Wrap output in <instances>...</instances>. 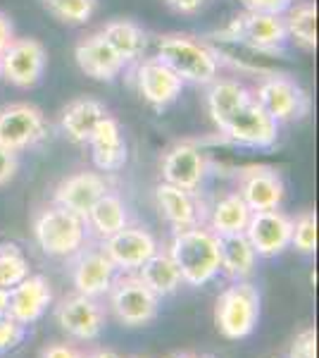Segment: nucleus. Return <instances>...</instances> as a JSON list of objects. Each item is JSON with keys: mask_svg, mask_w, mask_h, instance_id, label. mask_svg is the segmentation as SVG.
<instances>
[{"mask_svg": "<svg viewBox=\"0 0 319 358\" xmlns=\"http://www.w3.org/2000/svg\"><path fill=\"white\" fill-rule=\"evenodd\" d=\"M291 246L295 251L305 253V256H310V253L317 251V215H315V210L300 213V215L293 220Z\"/></svg>", "mask_w": 319, "mask_h": 358, "instance_id": "obj_32", "label": "nucleus"}, {"mask_svg": "<svg viewBox=\"0 0 319 358\" xmlns=\"http://www.w3.org/2000/svg\"><path fill=\"white\" fill-rule=\"evenodd\" d=\"M288 358H317V332L315 327L298 332L288 346Z\"/></svg>", "mask_w": 319, "mask_h": 358, "instance_id": "obj_34", "label": "nucleus"}, {"mask_svg": "<svg viewBox=\"0 0 319 358\" xmlns=\"http://www.w3.org/2000/svg\"><path fill=\"white\" fill-rule=\"evenodd\" d=\"M251 213L253 210L246 206V201H243L239 194L229 192V194H224L222 199L214 201V206L210 208V215H207V227L217 236L241 234V232H246Z\"/></svg>", "mask_w": 319, "mask_h": 358, "instance_id": "obj_26", "label": "nucleus"}, {"mask_svg": "<svg viewBox=\"0 0 319 358\" xmlns=\"http://www.w3.org/2000/svg\"><path fill=\"white\" fill-rule=\"evenodd\" d=\"M105 192H110V189H107V184L101 172L84 170V172H77V175L65 177L60 184H57L55 194H53V203L77 213V215H81L86 220L89 210L96 206V201Z\"/></svg>", "mask_w": 319, "mask_h": 358, "instance_id": "obj_20", "label": "nucleus"}, {"mask_svg": "<svg viewBox=\"0 0 319 358\" xmlns=\"http://www.w3.org/2000/svg\"><path fill=\"white\" fill-rule=\"evenodd\" d=\"M155 206H158L160 215L174 227V232L198 227L205 215L195 192H186V189H179L167 182H160L155 187Z\"/></svg>", "mask_w": 319, "mask_h": 358, "instance_id": "obj_21", "label": "nucleus"}, {"mask_svg": "<svg viewBox=\"0 0 319 358\" xmlns=\"http://www.w3.org/2000/svg\"><path fill=\"white\" fill-rule=\"evenodd\" d=\"M103 251L114 263V268L121 273H133L158 251V239L143 227H131L126 224L117 234L103 239Z\"/></svg>", "mask_w": 319, "mask_h": 358, "instance_id": "obj_16", "label": "nucleus"}, {"mask_svg": "<svg viewBox=\"0 0 319 358\" xmlns=\"http://www.w3.org/2000/svg\"><path fill=\"white\" fill-rule=\"evenodd\" d=\"M138 280H141L158 299L170 296V294H174L184 285L172 256L167 251H160V248L138 268Z\"/></svg>", "mask_w": 319, "mask_h": 358, "instance_id": "obj_27", "label": "nucleus"}, {"mask_svg": "<svg viewBox=\"0 0 319 358\" xmlns=\"http://www.w3.org/2000/svg\"><path fill=\"white\" fill-rule=\"evenodd\" d=\"M20 170V160H17V153L8 151V148L0 146V187L10 184Z\"/></svg>", "mask_w": 319, "mask_h": 358, "instance_id": "obj_36", "label": "nucleus"}, {"mask_svg": "<svg viewBox=\"0 0 319 358\" xmlns=\"http://www.w3.org/2000/svg\"><path fill=\"white\" fill-rule=\"evenodd\" d=\"M81 358H119L114 351H107V349H98V351H91V354L81 356Z\"/></svg>", "mask_w": 319, "mask_h": 358, "instance_id": "obj_40", "label": "nucleus"}, {"mask_svg": "<svg viewBox=\"0 0 319 358\" xmlns=\"http://www.w3.org/2000/svg\"><path fill=\"white\" fill-rule=\"evenodd\" d=\"M217 36L243 43L258 53H279L288 41L283 15L272 13H243L241 17H234L231 24L222 29Z\"/></svg>", "mask_w": 319, "mask_h": 358, "instance_id": "obj_8", "label": "nucleus"}, {"mask_svg": "<svg viewBox=\"0 0 319 358\" xmlns=\"http://www.w3.org/2000/svg\"><path fill=\"white\" fill-rule=\"evenodd\" d=\"M45 62L48 53L43 43L36 38H15L0 55V77L20 89H31L43 77Z\"/></svg>", "mask_w": 319, "mask_h": 358, "instance_id": "obj_13", "label": "nucleus"}, {"mask_svg": "<svg viewBox=\"0 0 319 358\" xmlns=\"http://www.w3.org/2000/svg\"><path fill=\"white\" fill-rule=\"evenodd\" d=\"M170 358H214V356H207V354H191V351H184V354H174Z\"/></svg>", "mask_w": 319, "mask_h": 358, "instance_id": "obj_41", "label": "nucleus"}, {"mask_svg": "<svg viewBox=\"0 0 319 358\" xmlns=\"http://www.w3.org/2000/svg\"><path fill=\"white\" fill-rule=\"evenodd\" d=\"M105 115L107 110L101 101H96V98H77L62 110L60 127L72 143H89L94 129Z\"/></svg>", "mask_w": 319, "mask_h": 358, "instance_id": "obj_23", "label": "nucleus"}, {"mask_svg": "<svg viewBox=\"0 0 319 358\" xmlns=\"http://www.w3.org/2000/svg\"><path fill=\"white\" fill-rule=\"evenodd\" d=\"M260 320V292L248 280L234 282L217 296L214 303V325L222 337L239 342L253 334Z\"/></svg>", "mask_w": 319, "mask_h": 358, "instance_id": "obj_5", "label": "nucleus"}, {"mask_svg": "<svg viewBox=\"0 0 319 358\" xmlns=\"http://www.w3.org/2000/svg\"><path fill=\"white\" fill-rule=\"evenodd\" d=\"M236 194L246 201L251 210H276L283 201V179L274 167L248 165L239 170Z\"/></svg>", "mask_w": 319, "mask_h": 358, "instance_id": "obj_14", "label": "nucleus"}, {"mask_svg": "<svg viewBox=\"0 0 319 358\" xmlns=\"http://www.w3.org/2000/svg\"><path fill=\"white\" fill-rule=\"evenodd\" d=\"M27 337V327L20 325L8 310H0V354L17 349Z\"/></svg>", "mask_w": 319, "mask_h": 358, "instance_id": "obj_33", "label": "nucleus"}, {"mask_svg": "<svg viewBox=\"0 0 319 358\" xmlns=\"http://www.w3.org/2000/svg\"><path fill=\"white\" fill-rule=\"evenodd\" d=\"M15 41V27L13 22H10V17L5 13H0V55L5 53V48H8L10 43Z\"/></svg>", "mask_w": 319, "mask_h": 358, "instance_id": "obj_39", "label": "nucleus"}, {"mask_svg": "<svg viewBox=\"0 0 319 358\" xmlns=\"http://www.w3.org/2000/svg\"><path fill=\"white\" fill-rule=\"evenodd\" d=\"M165 3L179 15H193V13H198V10L205 8L207 0H165Z\"/></svg>", "mask_w": 319, "mask_h": 358, "instance_id": "obj_38", "label": "nucleus"}, {"mask_svg": "<svg viewBox=\"0 0 319 358\" xmlns=\"http://www.w3.org/2000/svg\"><path fill=\"white\" fill-rule=\"evenodd\" d=\"M105 296L112 315L126 327H143L158 317L160 299L138 280V275L114 277Z\"/></svg>", "mask_w": 319, "mask_h": 358, "instance_id": "obj_7", "label": "nucleus"}, {"mask_svg": "<svg viewBox=\"0 0 319 358\" xmlns=\"http://www.w3.org/2000/svg\"><path fill=\"white\" fill-rule=\"evenodd\" d=\"M48 134L45 115L31 103H10L0 108V146L13 153L36 146Z\"/></svg>", "mask_w": 319, "mask_h": 358, "instance_id": "obj_9", "label": "nucleus"}, {"mask_svg": "<svg viewBox=\"0 0 319 358\" xmlns=\"http://www.w3.org/2000/svg\"><path fill=\"white\" fill-rule=\"evenodd\" d=\"M133 82H136V89L143 101L148 106L158 108V110L172 106L181 96L184 89L181 79L165 62H160L158 57H148V60L138 62L136 72H133Z\"/></svg>", "mask_w": 319, "mask_h": 358, "instance_id": "obj_17", "label": "nucleus"}, {"mask_svg": "<svg viewBox=\"0 0 319 358\" xmlns=\"http://www.w3.org/2000/svg\"><path fill=\"white\" fill-rule=\"evenodd\" d=\"M167 253L179 268L181 282L188 287H202L219 275L217 234L205 224L174 232Z\"/></svg>", "mask_w": 319, "mask_h": 358, "instance_id": "obj_2", "label": "nucleus"}, {"mask_svg": "<svg viewBox=\"0 0 319 358\" xmlns=\"http://www.w3.org/2000/svg\"><path fill=\"white\" fill-rule=\"evenodd\" d=\"M103 36L112 45V50L117 53L124 65L129 62H138L146 50V31L131 20H112L103 27Z\"/></svg>", "mask_w": 319, "mask_h": 358, "instance_id": "obj_28", "label": "nucleus"}, {"mask_svg": "<svg viewBox=\"0 0 319 358\" xmlns=\"http://www.w3.org/2000/svg\"><path fill=\"white\" fill-rule=\"evenodd\" d=\"M291 229L293 220L276 208V210H255L251 213L246 234L255 253L262 258L279 256L291 246Z\"/></svg>", "mask_w": 319, "mask_h": 358, "instance_id": "obj_15", "label": "nucleus"}, {"mask_svg": "<svg viewBox=\"0 0 319 358\" xmlns=\"http://www.w3.org/2000/svg\"><path fill=\"white\" fill-rule=\"evenodd\" d=\"M86 220L60 206H48L34 217V239L50 258H72L86 244Z\"/></svg>", "mask_w": 319, "mask_h": 358, "instance_id": "obj_4", "label": "nucleus"}, {"mask_svg": "<svg viewBox=\"0 0 319 358\" xmlns=\"http://www.w3.org/2000/svg\"><path fill=\"white\" fill-rule=\"evenodd\" d=\"M207 175V158L195 141H179L165 151L160 160L162 182L174 184L186 192H195L202 187Z\"/></svg>", "mask_w": 319, "mask_h": 358, "instance_id": "obj_12", "label": "nucleus"}, {"mask_svg": "<svg viewBox=\"0 0 319 358\" xmlns=\"http://www.w3.org/2000/svg\"><path fill=\"white\" fill-rule=\"evenodd\" d=\"M29 277V261L17 244L0 246V289L8 292Z\"/></svg>", "mask_w": 319, "mask_h": 358, "instance_id": "obj_30", "label": "nucleus"}, {"mask_svg": "<svg viewBox=\"0 0 319 358\" xmlns=\"http://www.w3.org/2000/svg\"><path fill=\"white\" fill-rule=\"evenodd\" d=\"M50 303H53L50 282L40 275H29L27 280H22L17 287L8 289V303H5V310H8L20 325L29 327L48 310Z\"/></svg>", "mask_w": 319, "mask_h": 358, "instance_id": "obj_18", "label": "nucleus"}, {"mask_svg": "<svg viewBox=\"0 0 319 358\" xmlns=\"http://www.w3.org/2000/svg\"><path fill=\"white\" fill-rule=\"evenodd\" d=\"M219 246V270H224L226 277L234 282L248 280L255 273V263H258V253L251 246L246 234H224L217 236Z\"/></svg>", "mask_w": 319, "mask_h": 358, "instance_id": "obj_24", "label": "nucleus"}, {"mask_svg": "<svg viewBox=\"0 0 319 358\" xmlns=\"http://www.w3.org/2000/svg\"><path fill=\"white\" fill-rule=\"evenodd\" d=\"M69 277L77 294L91 299L105 296L112 287L114 277H117V268L103 251V246H81L72 256V265H69Z\"/></svg>", "mask_w": 319, "mask_h": 358, "instance_id": "obj_10", "label": "nucleus"}, {"mask_svg": "<svg viewBox=\"0 0 319 358\" xmlns=\"http://www.w3.org/2000/svg\"><path fill=\"white\" fill-rule=\"evenodd\" d=\"M283 24H286V36L303 50L317 48V5L310 0L295 3L283 13Z\"/></svg>", "mask_w": 319, "mask_h": 358, "instance_id": "obj_29", "label": "nucleus"}, {"mask_svg": "<svg viewBox=\"0 0 319 358\" xmlns=\"http://www.w3.org/2000/svg\"><path fill=\"white\" fill-rule=\"evenodd\" d=\"M255 101L276 124L298 122L310 115V96L288 74H267L253 91Z\"/></svg>", "mask_w": 319, "mask_h": 358, "instance_id": "obj_6", "label": "nucleus"}, {"mask_svg": "<svg viewBox=\"0 0 319 358\" xmlns=\"http://www.w3.org/2000/svg\"><path fill=\"white\" fill-rule=\"evenodd\" d=\"M207 86V113L226 141L243 148L274 146L279 138V124L262 110L251 89H246L239 79H214Z\"/></svg>", "mask_w": 319, "mask_h": 358, "instance_id": "obj_1", "label": "nucleus"}, {"mask_svg": "<svg viewBox=\"0 0 319 358\" xmlns=\"http://www.w3.org/2000/svg\"><path fill=\"white\" fill-rule=\"evenodd\" d=\"M129 224V213L121 196L114 192H105L96 201V206L86 215V227L94 232L98 239H107V236L117 234Z\"/></svg>", "mask_w": 319, "mask_h": 358, "instance_id": "obj_25", "label": "nucleus"}, {"mask_svg": "<svg viewBox=\"0 0 319 358\" xmlns=\"http://www.w3.org/2000/svg\"><path fill=\"white\" fill-rule=\"evenodd\" d=\"M45 8L65 24H86L96 13V0H45Z\"/></svg>", "mask_w": 319, "mask_h": 358, "instance_id": "obj_31", "label": "nucleus"}, {"mask_svg": "<svg viewBox=\"0 0 319 358\" xmlns=\"http://www.w3.org/2000/svg\"><path fill=\"white\" fill-rule=\"evenodd\" d=\"M55 320L62 332L79 342H94L105 327V308L101 299H91L84 294L65 296L55 306Z\"/></svg>", "mask_w": 319, "mask_h": 358, "instance_id": "obj_11", "label": "nucleus"}, {"mask_svg": "<svg viewBox=\"0 0 319 358\" xmlns=\"http://www.w3.org/2000/svg\"><path fill=\"white\" fill-rule=\"evenodd\" d=\"M158 60L181 79L184 84L207 86L217 79L219 74V55L205 41L186 34H167L160 36L158 43Z\"/></svg>", "mask_w": 319, "mask_h": 358, "instance_id": "obj_3", "label": "nucleus"}, {"mask_svg": "<svg viewBox=\"0 0 319 358\" xmlns=\"http://www.w3.org/2000/svg\"><path fill=\"white\" fill-rule=\"evenodd\" d=\"M246 13H272L283 15L293 5V0H241Z\"/></svg>", "mask_w": 319, "mask_h": 358, "instance_id": "obj_35", "label": "nucleus"}, {"mask_svg": "<svg viewBox=\"0 0 319 358\" xmlns=\"http://www.w3.org/2000/svg\"><path fill=\"white\" fill-rule=\"evenodd\" d=\"M89 146L98 172H117L126 165V158H129V148H126V138L121 134V127L110 115H105L98 122L94 134L89 138Z\"/></svg>", "mask_w": 319, "mask_h": 358, "instance_id": "obj_22", "label": "nucleus"}, {"mask_svg": "<svg viewBox=\"0 0 319 358\" xmlns=\"http://www.w3.org/2000/svg\"><path fill=\"white\" fill-rule=\"evenodd\" d=\"M74 60L81 72L86 77L96 79V82H112L121 74L124 69V60L114 53L112 45L105 41L101 31L91 34V36L81 38V41L74 45Z\"/></svg>", "mask_w": 319, "mask_h": 358, "instance_id": "obj_19", "label": "nucleus"}, {"mask_svg": "<svg viewBox=\"0 0 319 358\" xmlns=\"http://www.w3.org/2000/svg\"><path fill=\"white\" fill-rule=\"evenodd\" d=\"M84 354L72 344H65V342H55V344H48L43 351H40V358H81Z\"/></svg>", "mask_w": 319, "mask_h": 358, "instance_id": "obj_37", "label": "nucleus"}]
</instances>
